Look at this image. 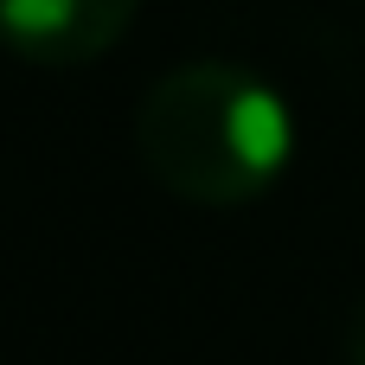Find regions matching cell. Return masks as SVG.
<instances>
[{"instance_id": "3957f363", "label": "cell", "mask_w": 365, "mask_h": 365, "mask_svg": "<svg viewBox=\"0 0 365 365\" xmlns=\"http://www.w3.org/2000/svg\"><path fill=\"white\" fill-rule=\"evenodd\" d=\"M346 365H365V302L353 308V327H346Z\"/></svg>"}, {"instance_id": "7a4b0ae2", "label": "cell", "mask_w": 365, "mask_h": 365, "mask_svg": "<svg viewBox=\"0 0 365 365\" xmlns=\"http://www.w3.org/2000/svg\"><path fill=\"white\" fill-rule=\"evenodd\" d=\"M141 0H0V45L26 64H96L122 45Z\"/></svg>"}, {"instance_id": "6da1fadb", "label": "cell", "mask_w": 365, "mask_h": 365, "mask_svg": "<svg viewBox=\"0 0 365 365\" xmlns=\"http://www.w3.org/2000/svg\"><path fill=\"white\" fill-rule=\"evenodd\" d=\"M135 154L186 205H250L282 180L295 154V115L257 71L199 58L141 96Z\"/></svg>"}]
</instances>
